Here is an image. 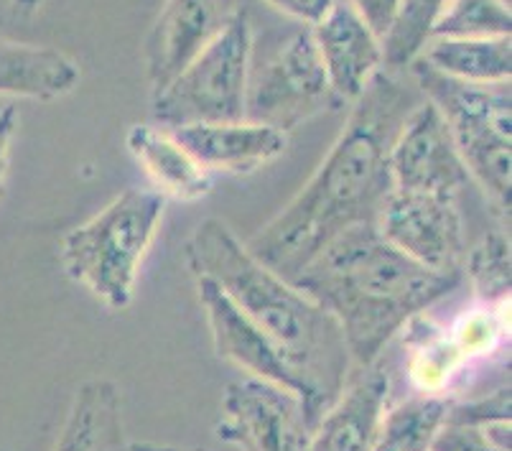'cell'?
Returning a JSON list of instances; mask_svg holds the SVG:
<instances>
[{"mask_svg":"<svg viewBox=\"0 0 512 451\" xmlns=\"http://www.w3.org/2000/svg\"><path fill=\"white\" fill-rule=\"evenodd\" d=\"M337 108L342 102L329 85L311 29L293 34L258 74H250L245 118L255 123L288 133L314 115Z\"/></svg>","mask_w":512,"mask_h":451,"instance_id":"obj_7","label":"cell"},{"mask_svg":"<svg viewBox=\"0 0 512 451\" xmlns=\"http://www.w3.org/2000/svg\"><path fill=\"white\" fill-rule=\"evenodd\" d=\"M390 398V373L375 365L360 367L337 401L321 413L311 431L309 451H372Z\"/></svg>","mask_w":512,"mask_h":451,"instance_id":"obj_15","label":"cell"},{"mask_svg":"<svg viewBox=\"0 0 512 451\" xmlns=\"http://www.w3.org/2000/svg\"><path fill=\"white\" fill-rule=\"evenodd\" d=\"M79 79V64L54 46L0 41V95L59 100Z\"/></svg>","mask_w":512,"mask_h":451,"instance_id":"obj_18","label":"cell"},{"mask_svg":"<svg viewBox=\"0 0 512 451\" xmlns=\"http://www.w3.org/2000/svg\"><path fill=\"white\" fill-rule=\"evenodd\" d=\"M311 431L314 423L291 390L258 378L227 385L217 426L227 444L242 451H309Z\"/></svg>","mask_w":512,"mask_h":451,"instance_id":"obj_8","label":"cell"},{"mask_svg":"<svg viewBox=\"0 0 512 451\" xmlns=\"http://www.w3.org/2000/svg\"><path fill=\"white\" fill-rule=\"evenodd\" d=\"M418 100L398 72L380 69L352 102L347 125L319 169L245 243L250 253L291 281L334 237L362 222H375L390 194L388 151Z\"/></svg>","mask_w":512,"mask_h":451,"instance_id":"obj_1","label":"cell"},{"mask_svg":"<svg viewBox=\"0 0 512 451\" xmlns=\"http://www.w3.org/2000/svg\"><path fill=\"white\" fill-rule=\"evenodd\" d=\"M403 329L408 347V378L418 393H446L451 380L467 362L449 337V329L431 322L426 314L413 316Z\"/></svg>","mask_w":512,"mask_h":451,"instance_id":"obj_21","label":"cell"},{"mask_svg":"<svg viewBox=\"0 0 512 451\" xmlns=\"http://www.w3.org/2000/svg\"><path fill=\"white\" fill-rule=\"evenodd\" d=\"M454 398L446 393H418L385 408L372 451H431L446 429Z\"/></svg>","mask_w":512,"mask_h":451,"instance_id":"obj_20","label":"cell"},{"mask_svg":"<svg viewBox=\"0 0 512 451\" xmlns=\"http://www.w3.org/2000/svg\"><path fill=\"white\" fill-rule=\"evenodd\" d=\"M507 327H510V301L477 304L451 324L449 337L469 365L497 352V347L505 342Z\"/></svg>","mask_w":512,"mask_h":451,"instance_id":"obj_25","label":"cell"},{"mask_svg":"<svg viewBox=\"0 0 512 451\" xmlns=\"http://www.w3.org/2000/svg\"><path fill=\"white\" fill-rule=\"evenodd\" d=\"M18 128V110L16 105H6L0 110V197L6 189L8 169H11V143Z\"/></svg>","mask_w":512,"mask_h":451,"instance_id":"obj_30","label":"cell"},{"mask_svg":"<svg viewBox=\"0 0 512 451\" xmlns=\"http://www.w3.org/2000/svg\"><path fill=\"white\" fill-rule=\"evenodd\" d=\"M51 451H128L123 439V398L107 378L79 385Z\"/></svg>","mask_w":512,"mask_h":451,"instance_id":"obj_17","label":"cell"},{"mask_svg":"<svg viewBox=\"0 0 512 451\" xmlns=\"http://www.w3.org/2000/svg\"><path fill=\"white\" fill-rule=\"evenodd\" d=\"M462 273H439L400 253L375 222L349 227L321 248L291 283L342 329L352 365L370 367L413 316L451 294Z\"/></svg>","mask_w":512,"mask_h":451,"instance_id":"obj_3","label":"cell"},{"mask_svg":"<svg viewBox=\"0 0 512 451\" xmlns=\"http://www.w3.org/2000/svg\"><path fill=\"white\" fill-rule=\"evenodd\" d=\"M418 90L449 125L469 179L482 189L502 230H510L512 105L510 87L472 85L413 62Z\"/></svg>","mask_w":512,"mask_h":451,"instance_id":"obj_5","label":"cell"},{"mask_svg":"<svg viewBox=\"0 0 512 451\" xmlns=\"http://www.w3.org/2000/svg\"><path fill=\"white\" fill-rule=\"evenodd\" d=\"M390 189L459 199L469 174L439 110L421 97L388 151Z\"/></svg>","mask_w":512,"mask_h":451,"instance_id":"obj_10","label":"cell"},{"mask_svg":"<svg viewBox=\"0 0 512 451\" xmlns=\"http://www.w3.org/2000/svg\"><path fill=\"white\" fill-rule=\"evenodd\" d=\"M512 13L507 0H449L431 36L484 39L510 36Z\"/></svg>","mask_w":512,"mask_h":451,"instance_id":"obj_24","label":"cell"},{"mask_svg":"<svg viewBox=\"0 0 512 451\" xmlns=\"http://www.w3.org/2000/svg\"><path fill=\"white\" fill-rule=\"evenodd\" d=\"M449 0H403L393 29L383 39L385 69L403 72L416 62Z\"/></svg>","mask_w":512,"mask_h":451,"instance_id":"obj_23","label":"cell"},{"mask_svg":"<svg viewBox=\"0 0 512 451\" xmlns=\"http://www.w3.org/2000/svg\"><path fill=\"white\" fill-rule=\"evenodd\" d=\"M169 199L156 189L130 187L62 240V265L110 311L128 309L143 260L158 235Z\"/></svg>","mask_w":512,"mask_h":451,"instance_id":"obj_4","label":"cell"},{"mask_svg":"<svg viewBox=\"0 0 512 451\" xmlns=\"http://www.w3.org/2000/svg\"><path fill=\"white\" fill-rule=\"evenodd\" d=\"M250 67L253 23L248 13L235 8L225 29L199 51V57L153 95V120L166 130L242 120Z\"/></svg>","mask_w":512,"mask_h":451,"instance_id":"obj_6","label":"cell"},{"mask_svg":"<svg viewBox=\"0 0 512 451\" xmlns=\"http://www.w3.org/2000/svg\"><path fill=\"white\" fill-rule=\"evenodd\" d=\"M510 385H500L495 393L472 398V401L451 403L449 423L454 426H479V429H492V426H510Z\"/></svg>","mask_w":512,"mask_h":451,"instance_id":"obj_26","label":"cell"},{"mask_svg":"<svg viewBox=\"0 0 512 451\" xmlns=\"http://www.w3.org/2000/svg\"><path fill=\"white\" fill-rule=\"evenodd\" d=\"M13 11L23 13V16H29V13H36L41 6H44V0H11Z\"/></svg>","mask_w":512,"mask_h":451,"instance_id":"obj_31","label":"cell"},{"mask_svg":"<svg viewBox=\"0 0 512 451\" xmlns=\"http://www.w3.org/2000/svg\"><path fill=\"white\" fill-rule=\"evenodd\" d=\"M232 11L227 0H166L146 44L151 95H158L199 57V51L225 29Z\"/></svg>","mask_w":512,"mask_h":451,"instance_id":"obj_11","label":"cell"},{"mask_svg":"<svg viewBox=\"0 0 512 451\" xmlns=\"http://www.w3.org/2000/svg\"><path fill=\"white\" fill-rule=\"evenodd\" d=\"M171 136L202 169L240 176L273 164L288 148V133L248 118L186 125L171 130Z\"/></svg>","mask_w":512,"mask_h":451,"instance_id":"obj_14","label":"cell"},{"mask_svg":"<svg viewBox=\"0 0 512 451\" xmlns=\"http://www.w3.org/2000/svg\"><path fill=\"white\" fill-rule=\"evenodd\" d=\"M125 143L153 181V189L166 199L192 204L212 192L209 171L189 156V151L171 136V130L156 123L130 125Z\"/></svg>","mask_w":512,"mask_h":451,"instance_id":"obj_16","label":"cell"},{"mask_svg":"<svg viewBox=\"0 0 512 451\" xmlns=\"http://www.w3.org/2000/svg\"><path fill=\"white\" fill-rule=\"evenodd\" d=\"M311 36L327 69L329 85L342 105L355 102L385 67L383 41L372 34L347 0H337L332 11L311 26Z\"/></svg>","mask_w":512,"mask_h":451,"instance_id":"obj_13","label":"cell"},{"mask_svg":"<svg viewBox=\"0 0 512 451\" xmlns=\"http://www.w3.org/2000/svg\"><path fill=\"white\" fill-rule=\"evenodd\" d=\"M431 451H510V441H497L490 429L446 423Z\"/></svg>","mask_w":512,"mask_h":451,"instance_id":"obj_27","label":"cell"},{"mask_svg":"<svg viewBox=\"0 0 512 451\" xmlns=\"http://www.w3.org/2000/svg\"><path fill=\"white\" fill-rule=\"evenodd\" d=\"M194 286H197L199 304L207 314L217 357L245 370L248 378L281 385L301 398L299 380L288 367L286 357L276 350V344L227 299V294L217 283L204 276H194Z\"/></svg>","mask_w":512,"mask_h":451,"instance_id":"obj_12","label":"cell"},{"mask_svg":"<svg viewBox=\"0 0 512 451\" xmlns=\"http://www.w3.org/2000/svg\"><path fill=\"white\" fill-rule=\"evenodd\" d=\"M265 3L293 21L306 23V29H311L332 11L337 0H265Z\"/></svg>","mask_w":512,"mask_h":451,"instance_id":"obj_29","label":"cell"},{"mask_svg":"<svg viewBox=\"0 0 512 451\" xmlns=\"http://www.w3.org/2000/svg\"><path fill=\"white\" fill-rule=\"evenodd\" d=\"M416 62L472 85H507L512 74V39L510 36H484V39L431 36L423 44Z\"/></svg>","mask_w":512,"mask_h":451,"instance_id":"obj_19","label":"cell"},{"mask_svg":"<svg viewBox=\"0 0 512 451\" xmlns=\"http://www.w3.org/2000/svg\"><path fill=\"white\" fill-rule=\"evenodd\" d=\"M349 6L355 8L357 16L370 26L372 34L383 41L388 31L393 29L395 18H398L403 0H347Z\"/></svg>","mask_w":512,"mask_h":451,"instance_id":"obj_28","label":"cell"},{"mask_svg":"<svg viewBox=\"0 0 512 451\" xmlns=\"http://www.w3.org/2000/svg\"><path fill=\"white\" fill-rule=\"evenodd\" d=\"M462 271L469 276L477 304H502L510 301L512 258L510 235L502 227L479 237V243L464 253Z\"/></svg>","mask_w":512,"mask_h":451,"instance_id":"obj_22","label":"cell"},{"mask_svg":"<svg viewBox=\"0 0 512 451\" xmlns=\"http://www.w3.org/2000/svg\"><path fill=\"white\" fill-rule=\"evenodd\" d=\"M128 451H186V449H171V446H151V444H128Z\"/></svg>","mask_w":512,"mask_h":451,"instance_id":"obj_32","label":"cell"},{"mask_svg":"<svg viewBox=\"0 0 512 451\" xmlns=\"http://www.w3.org/2000/svg\"><path fill=\"white\" fill-rule=\"evenodd\" d=\"M375 225L393 248L423 268L462 273L467 240L459 199L390 189Z\"/></svg>","mask_w":512,"mask_h":451,"instance_id":"obj_9","label":"cell"},{"mask_svg":"<svg viewBox=\"0 0 512 451\" xmlns=\"http://www.w3.org/2000/svg\"><path fill=\"white\" fill-rule=\"evenodd\" d=\"M184 258L192 276L217 283L276 344L299 380L301 403L316 426L355 373L339 324L301 288L260 263L220 217L199 222L186 240Z\"/></svg>","mask_w":512,"mask_h":451,"instance_id":"obj_2","label":"cell"}]
</instances>
